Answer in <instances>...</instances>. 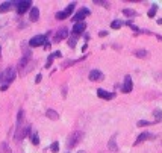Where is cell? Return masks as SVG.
<instances>
[{"label":"cell","instance_id":"4fadbf2b","mask_svg":"<svg viewBox=\"0 0 162 153\" xmlns=\"http://www.w3.org/2000/svg\"><path fill=\"white\" fill-rule=\"evenodd\" d=\"M115 138H117V135H112L111 140H109V143H108V147H109L111 152H118V146L115 143Z\"/></svg>","mask_w":162,"mask_h":153},{"label":"cell","instance_id":"8992f818","mask_svg":"<svg viewBox=\"0 0 162 153\" xmlns=\"http://www.w3.org/2000/svg\"><path fill=\"white\" fill-rule=\"evenodd\" d=\"M88 77H89L91 82H100V80L105 79V75H103L100 70H91L89 75H88Z\"/></svg>","mask_w":162,"mask_h":153},{"label":"cell","instance_id":"5b68a950","mask_svg":"<svg viewBox=\"0 0 162 153\" xmlns=\"http://www.w3.org/2000/svg\"><path fill=\"white\" fill-rule=\"evenodd\" d=\"M45 39H47L45 35H35V37L31 39L27 44H29L31 47H40V46H45V44H47Z\"/></svg>","mask_w":162,"mask_h":153},{"label":"cell","instance_id":"1f68e13d","mask_svg":"<svg viewBox=\"0 0 162 153\" xmlns=\"http://www.w3.org/2000/svg\"><path fill=\"white\" fill-rule=\"evenodd\" d=\"M0 56H2V47H0Z\"/></svg>","mask_w":162,"mask_h":153},{"label":"cell","instance_id":"52a82bcc","mask_svg":"<svg viewBox=\"0 0 162 153\" xmlns=\"http://www.w3.org/2000/svg\"><path fill=\"white\" fill-rule=\"evenodd\" d=\"M132 88H133V83H132V77L127 75V76L124 77V82H123V85H121V91L127 94V93H130V91H132Z\"/></svg>","mask_w":162,"mask_h":153},{"label":"cell","instance_id":"603a6c76","mask_svg":"<svg viewBox=\"0 0 162 153\" xmlns=\"http://www.w3.org/2000/svg\"><path fill=\"white\" fill-rule=\"evenodd\" d=\"M152 124H153L152 121H146V120H139V121H138V126H139V127H144V126H152Z\"/></svg>","mask_w":162,"mask_h":153},{"label":"cell","instance_id":"d6986e66","mask_svg":"<svg viewBox=\"0 0 162 153\" xmlns=\"http://www.w3.org/2000/svg\"><path fill=\"white\" fill-rule=\"evenodd\" d=\"M153 115H155V120H156V121H162V111L161 109H155V111H153Z\"/></svg>","mask_w":162,"mask_h":153},{"label":"cell","instance_id":"44dd1931","mask_svg":"<svg viewBox=\"0 0 162 153\" xmlns=\"http://www.w3.org/2000/svg\"><path fill=\"white\" fill-rule=\"evenodd\" d=\"M32 144H34V146H38V144H40V137H38L37 132L32 135Z\"/></svg>","mask_w":162,"mask_h":153},{"label":"cell","instance_id":"4316f807","mask_svg":"<svg viewBox=\"0 0 162 153\" xmlns=\"http://www.w3.org/2000/svg\"><path fill=\"white\" fill-rule=\"evenodd\" d=\"M53 59H55V58L50 55V56H49V59H47V62H45V68H50V67H52V62H53Z\"/></svg>","mask_w":162,"mask_h":153},{"label":"cell","instance_id":"30bf717a","mask_svg":"<svg viewBox=\"0 0 162 153\" xmlns=\"http://www.w3.org/2000/svg\"><path fill=\"white\" fill-rule=\"evenodd\" d=\"M86 29V23L85 21H81V23H74V26H73V35L74 37H77V35H81L82 32Z\"/></svg>","mask_w":162,"mask_h":153},{"label":"cell","instance_id":"8fae6325","mask_svg":"<svg viewBox=\"0 0 162 153\" xmlns=\"http://www.w3.org/2000/svg\"><path fill=\"white\" fill-rule=\"evenodd\" d=\"M97 96L100 97V99H105V100H111V99H114L115 97V94L114 93H108V91H105V89H97Z\"/></svg>","mask_w":162,"mask_h":153},{"label":"cell","instance_id":"cb8c5ba5","mask_svg":"<svg viewBox=\"0 0 162 153\" xmlns=\"http://www.w3.org/2000/svg\"><path fill=\"white\" fill-rule=\"evenodd\" d=\"M156 11H158V6H156V5H153V6H152V9L149 11V17H155Z\"/></svg>","mask_w":162,"mask_h":153},{"label":"cell","instance_id":"83f0119b","mask_svg":"<svg viewBox=\"0 0 162 153\" xmlns=\"http://www.w3.org/2000/svg\"><path fill=\"white\" fill-rule=\"evenodd\" d=\"M52 56H53V58H59V56H61V52H59V50H58V52H53Z\"/></svg>","mask_w":162,"mask_h":153},{"label":"cell","instance_id":"f1b7e54d","mask_svg":"<svg viewBox=\"0 0 162 153\" xmlns=\"http://www.w3.org/2000/svg\"><path fill=\"white\" fill-rule=\"evenodd\" d=\"M41 79H42V76H41V75H38V76H37V80H35V82H37V83H40Z\"/></svg>","mask_w":162,"mask_h":153},{"label":"cell","instance_id":"3957f363","mask_svg":"<svg viewBox=\"0 0 162 153\" xmlns=\"http://www.w3.org/2000/svg\"><path fill=\"white\" fill-rule=\"evenodd\" d=\"M74 8H76V3H70V5L67 6L65 11H59V12H56V15H55L56 20H65L67 17H70V15L73 14Z\"/></svg>","mask_w":162,"mask_h":153},{"label":"cell","instance_id":"277c9868","mask_svg":"<svg viewBox=\"0 0 162 153\" xmlns=\"http://www.w3.org/2000/svg\"><path fill=\"white\" fill-rule=\"evenodd\" d=\"M34 6H32V2L31 0H24V2H18L17 3V12L20 14V15H23L24 12H27L29 9H32Z\"/></svg>","mask_w":162,"mask_h":153},{"label":"cell","instance_id":"7a4b0ae2","mask_svg":"<svg viewBox=\"0 0 162 153\" xmlns=\"http://www.w3.org/2000/svg\"><path fill=\"white\" fill-rule=\"evenodd\" d=\"M17 76V73H15V68L14 67H8L3 73H0V83L2 82H6V85H9L14 79Z\"/></svg>","mask_w":162,"mask_h":153},{"label":"cell","instance_id":"9c48e42d","mask_svg":"<svg viewBox=\"0 0 162 153\" xmlns=\"http://www.w3.org/2000/svg\"><path fill=\"white\" fill-rule=\"evenodd\" d=\"M88 15H89V9L83 8V9H81L77 14H74V17H73V21H76V23H81L82 20H85V17H88Z\"/></svg>","mask_w":162,"mask_h":153},{"label":"cell","instance_id":"d4e9b609","mask_svg":"<svg viewBox=\"0 0 162 153\" xmlns=\"http://www.w3.org/2000/svg\"><path fill=\"white\" fill-rule=\"evenodd\" d=\"M76 39H77V37H73V38L68 39V46H70L71 49H74V47H76Z\"/></svg>","mask_w":162,"mask_h":153},{"label":"cell","instance_id":"5bb4252c","mask_svg":"<svg viewBox=\"0 0 162 153\" xmlns=\"http://www.w3.org/2000/svg\"><path fill=\"white\" fill-rule=\"evenodd\" d=\"M18 2H5V3H2L0 5V12H8L14 5H17Z\"/></svg>","mask_w":162,"mask_h":153},{"label":"cell","instance_id":"7c38bea8","mask_svg":"<svg viewBox=\"0 0 162 153\" xmlns=\"http://www.w3.org/2000/svg\"><path fill=\"white\" fill-rule=\"evenodd\" d=\"M67 37H68V31H67L65 27H62L61 31H58V32H56V35H55V42H59V41L65 39Z\"/></svg>","mask_w":162,"mask_h":153},{"label":"cell","instance_id":"4dcf8cb0","mask_svg":"<svg viewBox=\"0 0 162 153\" xmlns=\"http://www.w3.org/2000/svg\"><path fill=\"white\" fill-rule=\"evenodd\" d=\"M5 89H8V85H6V83L2 85V91H5Z\"/></svg>","mask_w":162,"mask_h":153},{"label":"cell","instance_id":"e0dca14e","mask_svg":"<svg viewBox=\"0 0 162 153\" xmlns=\"http://www.w3.org/2000/svg\"><path fill=\"white\" fill-rule=\"evenodd\" d=\"M133 55H135L136 58H141V59H142V58H147V56H149V52L141 49V50H135V53H133Z\"/></svg>","mask_w":162,"mask_h":153},{"label":"cell","instance_id":"ac0fdd59","mask_svg":"<svg viewBox=\"0 0 162 153\" xmlns=\"http://www.w3.org/2000/svg\"><path fill=\"white\" fill-rule=\"evenodd\" d=\"M121 26H123V21H121V20H114V21L111 23V27H112V29H120Z\"/></svg>","mask_w":162,"mask_h":153},{"label":"cell","instance_id":"ffe728a7","mask_svg":"<svg viewBox=\"0 0 162 153\" xmlns=\"http://www.w3.org/2000/svg\"><path fill=\"white\" fill-rule=\"evenodd\" d=\"M123 14L127 15V17H135V15H136V12L132 11V9H123Z\"/></svg>","mask_w":162,"mask_h":153},{"label":"cell","instance_id":"f546056e","mask_svg":"<svg viewBox=\"0 0 162 153\" xmlns=\"http://www.w3.org/2000/svg\"><path fill=\"white\" fill-rule=\"evenodd\" d=\"M106 35H108L106 31H102V32H100V37H106Z\"/></svg>","mask_w":162,"mask_h":153},{"label":"cell","instance_id":"d6a6232c","mask_svg":"<svg viewBox=\"0 0 162 153\" xmlns=\"http://www.w3.org/2000/svg\"><path fill=\"white\" fill-rule=\"evenodd\" d=\"M79 153H85V152H79Z\"/></svg>","mask_w":162,"mask_h":153},{"label":"cell","instance_id":"9a60e30c","mask_svg":"<svg viewBox=\"0 0 162 153\" xmlns=\"http://www.w3.org/2000/svg\"><path fill=\"white\" fill-rule=\"evenodd\" d=\"M38 18H40V9L37 6H34L31 9V21H38Z\"/></svg>","mask_w":162,"mask_h":153},{"label":"cell","instance_id":"484cf974","mask_svg":"<svg viewBox=\"0 0 162 153\" xmlns=\"http://www.w3.org/2000/svg\"><path fill=\"white\" fill-rule=\"evenodd\" d=\"M94 3H95V5H100V6H105V8H109V3H108V2H102V0H95Z\"/></svg>","mask_w":162,"mask_h":153},{"label":"cell","instance_id":"6da1fadb","mask_svg":"<svg viewBox=\"0 0 162 153\" xmlns=\"http://www.w3.org/2000/svg\"><path fill=\"white\" fill-rule=\"evenodd\" d=\"M82 138H83V132H82V130H74V132H71V133L68 135V140H67V147H68V149L76 147V146L82 141Z\"/></svg>","mask_w":162,"mask_h":153},{"label":"cell","instance_id":"2e32d148","mask_svg":"<svg viewBox=\"0 0 162 153\" xmlns=\"http://www.w3.org/2000/svg\"><path fill=\"white\" fill-rule=\"evenodd\" d=\"M45 115H47V117H49L50 120H53V121L59 118V114H58V112H56L55 109H47V111H45Z\"/></svg>","mask_w":162,"mask_h":153},{"label":"cell","instance_id":"7402d4cb","mask_svg":"<svg viewBox=\"0 0 162 153\" xmlns=\"http://www.w3.org/2000/svg\"><path fill=\"white\" fill-rule=\"evenodd\" d=\"M50 150H52V152H53V153H58V152H59V143H58V141H55V143L52 144V147H50Z\"/></svg>","mask_w":162,"mask_h":153},{"label":"cell","instance_id":"ba28073f","mask_svg":"<svg viewBox=\"0 0 162 153\" xmlns=\"http://www.w3.org/2000/svg\"><path fill=\"white\" fill-rule=\"evenodd\" d=\"M153 138H156V135H153V133H150V132H142V133L136 138L135 146H138V144H141V143H144V141H147V140H153Z\"/></svg>","mask_w":162,"mask_h":153}]
</instances>
